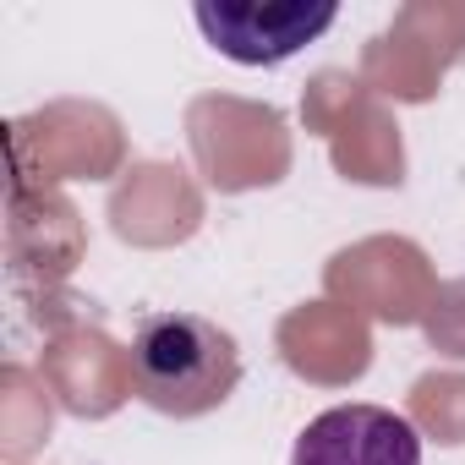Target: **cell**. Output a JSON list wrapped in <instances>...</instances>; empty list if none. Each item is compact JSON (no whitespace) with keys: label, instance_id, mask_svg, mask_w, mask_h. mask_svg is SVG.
I'll use <instances>...</instances> for the list:
<instances>
[{"label":"cell","instance_id":"1","mask_svg":"<svg viewBox=\"0 0 465 465\" xmlns=\"http://www.w3.org/2000/svg\"><path fill=\"white\" fill-rule=\"evenodd\" d=\"M242 383V351L197 312H153L132 334V389L164 416H208Z\"/></svg>","mask_w":465,"mask_h":465},{"label":"cell","instance_id":"2","mask_svg":"<svg viewBox=\"0 0 465 465\" xmlns=\"http://www.w3.org/2000/svg\"><path fill=\"white\" fill-rule=\"evenodd\" d=\"M340 6H236V0H203L197 6V28L203 39L242 61V66H280L291 55H302L312 39H323L334 28Z\"/></svg>","mask_w":465,"mask_h":465},{"label":"cell","instance_id":"3","mask_svg":"<svg viewBox=\"0 0 465 465\" xmlns=\"http://www.w3.org/2000/svg\"><path fill=\"white\" fill-rule=\"evenodd\" d=\"M291 465H421V432L383 405H334L307 421Z\"/></svg>","mask_w":465,"mask_h":465}]
</instances>
